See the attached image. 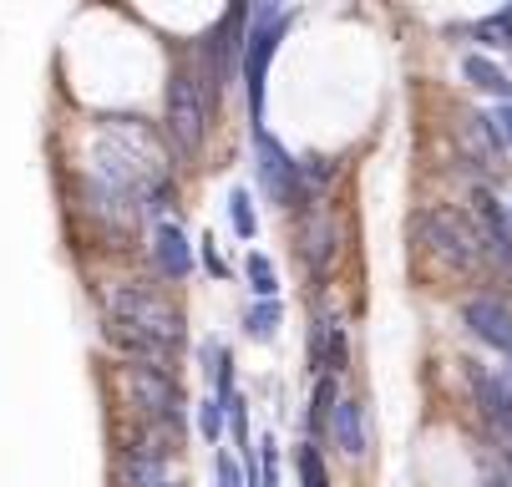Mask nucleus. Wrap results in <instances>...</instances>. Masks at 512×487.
<instances>
[{
    "label": "nucleus",
    "instance_id": "b1692460",
    "mask_svg": "<svg viewBox=\"0 0 512 487\" xmlns=\"http://www.w3.org/2000/svg\"><path fill=\"white\" fill-rule=\"evenodd\" d=\"M229 416H234V437L249 442V422H244V401L239 396H229Z\"/></svg>",
    "mask_w": 512,
    "mask_h": 487
},
{
    "label": "nucleus",
    "instance_id": "a211bd4d",
    "mask_svg": "<svg viewBox=\"0 0 512 487\" xmlns=\"http://www.w3.org/2000/svg\"><path fill=\"white\" fill-rule=\"evenodd\" d=\"M229 219H234V234H239V239H254V234H259V219H254V198H249V188H234V193H229Z\"/></svg>",
    "mask_w": 512,
    "mask_h": 487
},
{
    "label": "nucleus",
    "instance_id": "412c9836",
    "mask_svg": "<svg viewBox=\"0 0 512 487\" xmlns=\"http://www.w3.org/2000/svg\"><path fill=\"white\" fill-rule=\"evenodd\" d=\"M477 36H482L487 46H512V16L502 11V16H487V21H477Z\"/></svg>",
    "mask_w": 512,
    "mask_h": 487
},
{
    "label": "nucleus",
    "instance_id": "9d476101",
    "mask_svg": "<svg viewBox=\"0 0 512 487\" xmlns=\"http://www.w3.org/2000/svg\"><path fill=\"white\" fill-rule=\"evenodd\" d=\"M462 325H467L477 340H487L497 356H512V310L497 305L492 295L467 300V305H462Z\"/></svg>",
    "mask_w": 512,
    "mask_h": 487
},
{
    "label": "nucleus",
    "instance_id": "39448f33",
    "mask_svg": "<svg viewBox=\"0 0 512 487\" xmlns=\"http://www.w3.org/2000/svg\"><path fill=\"white\" fill-rule=\"evenodd\" d=\"M122 386L153 422H183V386L163 366H122Z\"/></svg>",
    "mask_w": 512,
    "mask_h": 487
},
{
    "label": "nucleus",
    "instance_id": "1a4fd4ad",
    "mask_svg": "<svg viewBox=\"0 0 512 487\" xmlns=\"http://www.w3.org/2000/svg\"><path fill=\"white\" fill-rule=\"evenodd\" d=\"M472 224H477L482 254H492L502 264V274H512V214L487 188H472Z\"/></svg>",
    "mask_w": 512,
    "mask_h": 487
},
{
    "label": "nucleus",
    "instance_id": "f8f14e48",
    "mask_svg": "<svg viewBox=\"0 0 512 487\" xmlns=\"http://www.w3.org/2000/svg\"><path fill=\"white\" fill-rule=\"evenodd\" d=\"M330 432H335V447H340L345 457H365V411H360V401L340 396Z\"/></svg>",
    "mask_w": 512,
    "mask_h": 487
},
{
    "label": "nucleus",
    "instance_id": "a878e982",
    "mask_svg": "<svg viewBox=\"0 0 512 487\" xmlns=\"http://www.w3.org/2000/svg\"><path fill=\"white\" fill-rule=\"evenodd\" d=\"M203 264H208L213 274H229V269H224V259H218V249H213V239H203Z\"/></svg>",
    "mask_w": 512,
    "mask_h": 487
},
{
    "label": "nucleus",
    "instance_id": "dca6fc26",
    "mask_svg": "<svg viewBox=\"0 0 512 487\" xmlns=\"http://www.w3.org/2000/svg\"><path fill=\"white\" fill-rule=\"evenodd\" d=\"M335 406H340L335 376H320V386H315V406H310V432H315V437H325V432H330V422H335Z\"/></svg>",
    "mask_w": 512,
    "mask_h": 487
},
{
    "label": "nucleus",
    "instance_id": "7ed1b4c3",
    "mask_svg": "<svg viewBox=\"0 0 512 487\" xmlns=\"http://www.w3.org/2000/svg\"><path fill=\"white\" fill-rule=\"evenodd\" d=\"M203 137H208V97L203 82L178 66L173 82H168V143L178 158H198L203 153Z\"/></svg>",
    "mask_w": 512,
    "mask_h": 487
},
{
    "label": "nucleus",
    "instance_id": "423d86ee",
    "mask_svg": "<svg viewBox=\"0 0 512 487\" xmlns=\"http://www.w3.org/2000/svg\"><path fill=\"white\" fill-rule=\"evenodd\" d=\"M254 153H259V178H264V188L284 203V208H295V203H305L310 198V188H305V168L289 158L274 137L259 127L254 132Z\"/></svg>",
    "mask_w": 512,
    "mask_h": 487
},
{
    "label": "nucleus",
    "instance_id": "5701e85b",
    "mask_svg": "<svg viewBox=\"0 0 512 487\" xmlns=\"http://www.w3.org/2000/svg\"><path fill=\"white\" fill-rule=\"evenodd\" d=\"M218 487H249V482L239 477V467H234V457H218Z\"/></svg>",
    "mask_w": 512,
    "mask_h": 487
},
{
    "label": "nucleus",
    "instance_id": "f03ea898",
    "mask_svg": "<svg viewBox=\"0 0 512 487\" xmlns=\"http://www.w3.org/2000/svg\"><path fill=\"white\" fill-rule=\"evenodd\" d=\"M416 234H421V244H426L436 259L452 264V269H462V274H472V269L482 264L477 224H472V214H462V208H426V214L416 219Z\"/></svg>",
    "mask_w": 512,
    "mask_h": 487
},
{
    "label": "nucleus",
    "instance_id": "6ab92c4d",
    "mask_svg": "<svg viewBox=\"0 0 512 487\" xmlns=\"http://www.w3.org/2000/svg\"><path fill=\"white\" fill-rule=\"evenodd\" d=\"M224 416H229V401H224V396H208V401L198 406V432H203V442L218 447V437H224Z\"/></svg>",
    "mask_w": 512,
    "mask_h": 487
},
{
    "label": "nucleus",
    "instance_id": "393cba45",
    "mask_svg": "<svg viewBox=\"0 0 512 487\" xmlns=\"http://www.w3.org/2000/svg\"><path fill=\"white\" fill-rule=\"evenodd\" d=\"M492 122H497V132L507 137V148H512V102H507V107H497V112H492Z\"/></svg>",
    "mask_w": 512,
    "mask_h": 487
},
{
    "label": "nucleus",
    "instance_id": "cd10ccee",
    "mask_svg": "<svg viewBox=\"0 0 512 487\" xmlns=\"http://www.w3.org/2000/svg\"><path fill=\"white\" fill-rule=\"evenodd\" d=\"M507 16H512V11H507Z\"/></svg>",
    "mask_w": 512,
    "mask_h": 487
},
{
    "label": "nucleus",
    "instance_id": "6e6552de",
    "mask_svg": "<svg viewBox=\"0 0 512 487\" xmlns=\"http://www.w3.org/2000/svg\"><path fill=\"white\" fill-rule=\"evenodd\" d=\"M457 148H462V158L467 163H477L482 173H502L507 168V137L497 132V122L492 117H482V112H457Z\"/></svg>",
    "mask_w": 512,
    "mask_h": 487
},
{
    "label": "nucleus",
    "instance_id": "4468645a",
    "mask_svg": "<svg viewBox=\"0 0 512 487\" xmlns=\"http://www.w3.org/2000/svg\"><path fill=\"white\" fill-rule=\"evenodd\" d=\"M122 482H127V487H163L168 477H163V462H158V457L127 447V452H122Z\"/></svg>",
    "mask_w": 512,
    "mask_h": 487
},
{
    "label": "nucleus",
    "instance_id": "20e7f679",
    "mask_svg": "<svg viewBox=\"0 0 512 487\" xmlns=\"http://www.w3.org/2000/svg\"><path fill=\"white\" fill-rule=\"evenodd\" d=\"M289 16L279 6H259L254 11V26H249V46H244V87H249V117H254V132H259V117H264V77H269V61L279 51V36H284Z\"/></svg>",
    "mask_w": 512,
    "mask_h": 487
},
{
    "label": "nucleus",
    "instance_id": "bb28decb",
    "mask_svg": "<svg viewBox=\"0 0 512 487\" xmlns=\"http://www.w3.org/2000/svg\"><path fill=\"white\" fill-rule=\"evenodd\" d=\"M163 487H183V482H163Z\"/></svg>",
    "mask_w": 512,
    "mask_h": 487
},
{
    "label": "nucleus",
    "instance_id": "f257e3e1",
    "mask_svg": "<svg viewBox=\"0 0 512 487\" xmlns=\"http://www.w3.org/2000/svg\"><path fill=\"white\" fill-rule=\"evenodd\" d=\"M107 325H117L137 340H153L168 356H178V345L188 340L183 310L168 295L148 290V285H112L107 290Z\"/></svg>",
    "mask_w": 512,
    "mask_h": 487
},
{
    "label": "nucleus",
    "instance_id": "ddd939ff",
    "mask_svg": "<svg viewBox=\"0 0 512 487\" xmlns=\"http://www.w3.org/2000/svg\"><path fill=\"white\" fill-rule=\"evenodd\" d=\"M462 72L472 77V87H482V92H492V97H497L502 107L512 102V77L502 72V66H497V61H487V56H477V51H472V56H462Z\"/></svg>",
    "mask_w": 512,
    "mask_h": 487
},
{
    "label": "nucleus",
    "instance_id": "4be33fe9",
    "mask_svg": "<svg viewBox=\"0 0 512 487\" xmlns=\"http://www.w3.org/2000/svg\"><path fill=\"white\" fill-rule=\"evenodd\" d=\"M300 482L305 487H330V472H325V462H320L315 447H300Z\"/></svg>",
    "mask_w": 512,
    "mask_h": 487
},
{
    "label": "nucleus",
    "instance_id": "0eeeda50",
    "mask_svg": "<svg viewBox=\"0 0 512 487\" xmlns=\"http://www.w3.org/2000/svg\"><path fill=\"white\" fill-rule=\"evenodd\" d=\"M462 366H467V381H472V396H477V406H482L487 432H492L497 447L512 457V386H507L502 376L482 371L477 361H462Z\"/></svg>",
    "mask_w": 512,
    "mask_h": 487
},
{
    "label": "nucleus",
    "instance_id": "2eb2a0df",
    "mask_svg": "<svg viewBox=\"0 0 512 487\" xmlns=\"http://www.w3.org/2000/svg\"><path fill=\"white\" fill-rule=\"evenodd\" d=\"M330 254H335V224H330L325 214H315V219L305 224V259H310L315 269H325Z\"/></svg>",
    "mask_w": 512,
    "mask_h": 487
},
{
    "label": "nucleus",
    "instance_id": "aec40b11",
    "mask_svg": "<svg viewBox=\"0 0 512 487\" xmlns=\"http://www.w3.org/2000/svg\"><path fill=\"white\" fill-rule=\"evenodd\" d=\"M244 330H249L254 340H274V330H279V305H274V300H259V305H249V315H244Z\"/></svg>",
    "mask_w": 512,
    "mask_h": 487
},
{
    "label": "nucleus",
    "instance_id": "9b49d317",
    "mask_svg": "<svg viewBox=\"0 0 512 487\" xmlns=\"http://www.w3.org/2000/svg\"><path fill=\"white\" fill-rule=\"evenodd\" d=\"M153 259H158V269L168 274V280H188V274H193V244L183 239L178 224H158V234H153Z\"/></svg>",
    "mask_w": 512,
    "mask_h": 487
},
{
    "label": "nucleus",
    "instance_id": "f3484780",
    "mask_svg": "<svg viewBox=\"0 0 512 487\" xmlns=\"http://www.w3.org/2000/svg\"><path fill=\"white\" fill-rule=\"evenodd\" d=\"M244 274H249V290H254L259 300H274L279 280H274V264H269V254L249 249V259H244Z\"/></svg>",
    "mask_w": 512,
    "mask_h": 487
}]
</instances>
